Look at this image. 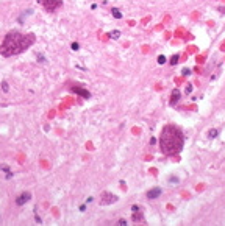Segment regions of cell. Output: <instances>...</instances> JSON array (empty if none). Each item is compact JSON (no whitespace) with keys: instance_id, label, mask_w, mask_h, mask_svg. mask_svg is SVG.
<instances>
[{"instance_id":"cell-1","label":"cell","mask_w":225,"mask_h":226,"mask_svg":"<svg viewBox=\"0 0 225 226\" xmlns=\"http://www.w3.org/2000/svg\"><path fill=\"white\" fill-rule=\"evenodd\" d=\"M161 150L166 154H177L183 147V134L178 128L169 125L161 133Z\"/></svg>"},{"instance_id":"cell-2","label":"cell","mask_w":225,"mask_h":226,"mask_svg":"<svg viewBox=\"0 0 225 226\" xmlns=\"http://www.w3.org/2000/svg\"><path fill=\"white\" fill-rule=\"evenodd\" d=\"M28 36H22V34H19V33H9V34L5 38V42H3V47L0 48V52L3 53L5 50H9L8 55H6V56H9V55H13V53H19V52L25 50L27 47H30V45L33 44V41L25 42Z\"/></svg>"},{"instance_id":"cell-3","label":"cell","mask_w":225,"mask_h":226,"mask_svg":"<svg viewBox=\"0 0 225 226\" xmlns=\"http://www.w3.org/2000/svg\"><path fill=\"white\" fill-rule=\"evenodd\" d=\"M39 3H42L49 11H55L56 8L63 5V0H39Z\"/></svg>"},{"instance_id":"cell-4","label":"cell","mask_w":225,"mask_h":226,"mask_svg":"<svg viewBox=\"0 0 225 226\" xmlns=\"http://www.w3.org/2000/svg\"><path fill=\"white\" fill-rule=\"evenodd\" d=\"M30 198H31V193H30V192H24L22 195H19V197L16 198V204H17V206H22V204H25V203H27Z\"/></svg>"},{"instance_id":"cell-5","label":"cell","mask_w":225,"mask_h":226,"mask_svg":"<svg viewBox=\"0 0 225 226\" xmlns=\"http://www.w3.org/2000/svg\"><path fill=\"white\" fill-rule=\"evenodd\" d=\"M161 193H163V190H161L160 187H155V189H152V190L147 192V198L148 200H155V198H158Z\"/></svg>"},{"instance_id":"cell-6","label":"cell","mask_w":225,"mask_h":226,"mask_svg":"<svg viewBox=\"0 0 225 226\" xmlns=\"http://www.w3.org/2000/svg\"><path fill=\"white\" fill-rule=\"evenodd\" d=\"M103 197L106 198V200L102 201L103 204H110V203H114L116 200H117V197H116V195H110V193H103Z\"/></svg>"},{"instance_id":"cell-7","label":"cell","mask_w":225,"mask_h":226,"mask_svg":"<svg viewBox=\"0 0 225 226\" xmlns=\"http://www.w3.org/2000/svg\"><path fill=\"white\" fill-rule=\"evenodd\" d=\"M0 170H3V172H5V173H6V178H8V179L13 176V172L9 170V168L6 167V165H0Z\"/></svg>"},{"instance_id":"cell-8","label":"cell","mask_w":225,"mask_h":226,"mask_svg":"<svg viewBox=\"0 0 225 226\" xmlns=\"http://www.w3.org/2000/svg\"><path fill=\"white\" fill-rule=\"evenodd\" d=\"M111 13H112V16H114L116 19H122V13L119 11L117 8H112V9H111Z\"/></svg>"},{"instance_id":"cell-9","label":"cell","mask_w":225,"mask_h":226,"mask_svg":"<svg viewBox=\"0 0 225 226\" xmlns=\"http://www.w3.org/2000/svg\"><path fill=\"white\" fill-rule=\"evenodd\" d=\"M217 134H219V131H217V129H210V131H208V137H210V139H214Z\"/></svg>"},{"instance_id":"cell-10","label":"cell","mask_w":225,"mask_h":226,"mask_svg":"<svg viewBox=\"0 0 225 226\" xmlns=\"http://www.w3.org/2000/svg\"><path fill=\"white\" fill-rule=\"evenodd\" d=\"M110 36H111L112 39H119V36H120V31H119V30H114V31H112Z\"/></svg>"},{"instance_id":"cell-11","label":"cell","mask_w":225,"mask_h":226,"mask_svg":"<svg viewBox=\"0 0 225 226\" xmlns=\"http://www.w3.org/2000/svg\"><path fill=\"white\" fill-rule=\"evenodd\" d=\"M164 62H166V56L160 55V56H158V64H164Z\"/></svg>"},{"instance_id":"cell-12","label":"cell","mask_w":225,"mask_h":226,"mask_svg":"<svg viewBox=\"0 0 225 226\" xmlns=\"http://www.w3.org/2000/svg\"><path fill=\"white\" fill-rule=\"evenodd\" d=\"M177 61H178V55H174V56L170 58V64L175 66V64H177Z\"/></svg>"},{"instance_id":"cell-13","label":"cell","mask_w":225,"mask_h":226,"mask_svg":"<svg viewBox=\"0 0 225 226\" xmlns=\"http://www.w3.org/2000/svg\"><path fill=\"white\" fill-rule=\"evenodd\" d=\"M178 97H180V92H178L177 89H175V91L172 92V98H174V100H178Z\"/></svg>"},{"instance_id":"cell-14","label":"cell","mask_w":225,"mask_h":226,"mask_svg":"<svg viewBox=\"0 0 225 226\" xmlns=\"http://www.w3.org/2000/svg\"><path fill=\"white\" fill-rule=\"evenodd\" d=\"M70 47H72V50H75V52H77L78 48H80V44H78V42H72V45H70Z\"/></svg>"},{"instance_id":"cell-15","label":"cell","mask_w":225,"mask_h":226,"mask_svg":"<svg viewBox=\"0 0 225 226\" xmlns=\"http://www.w3.org/2000/svg\"><path fill=\"white\" fill-rule=\"evenodd\" d=\"M2 89H3V92H8V89H9V87H8V83H6V81H3V83H2Z\"/></svg>"},{"instance_id":"cell-16","label":"cell","mask_w":225,"mask_h":226,"mask_svg":"<svg viewBox=\"0 0 225 226\" xmlns=\"http://www.w3.org/2000/svg\"><path fill=\"white\" fill-rule=\"evenodd\" d=\"M74 91H77L78 94H81V95H84V97H89V92H84V91H80V89H74Z\"/></svg>"},{"instance_id":"cell-17","label":"cell","mask_w":225,"mask_h":226,"mask_svg":"<svg viewBox=\"0 0 225 226\" xmlns=\"http://www.w3.org/2000/svg\"><path fill=\"white\" fill-rule=\"evenodd\" d=\"M131 211H133V212H139L141 207H139V206H136V204H133V206H131Z\"/></svg>"},{"instance_id":"cell-18","label":"cell","mask_w":225,"mask_h":226,"mask_svg":"<svg viewBox=\"0 0 225 226\" xmlns=\"http://www.w3.org/2000/svg\"><path fill=\"white\" fill-rule=\"evenodd\" d=\"M181 72H183V75H189V73H191V70H189V69H186V67H184Z\"/></svg>"},{"instance_id":"cell-19","label":"cell","mask_w":225,"mask_h":226,"mask_svg":"<svg viewBox=\"0 0 225 226\" xmlns=\"http://www.w3.org/2000/svg\"><path fill=\"white\" fill-rule=\"evenodd\" d=\"M191 92H192V86H188L186 87V94H191Z\"/></svg>"},{"instance_id":"cell-20","label":"cell","mask_w":225,"mask_h":226,"mask_svg":"<svg viewBox=\"0 0 225 226\" xmlns=\"http://www.w3.org/2000/svg\"><path fill=\"white\" fill-rule=\"evenodd\" d=\"M35 220H36V223H41V217H38V215H35Z\"/></svg>"},{"instance_id":"cell-21","label":"cell","mask_w":225,"mask_h":226,"mask_svg":"<svg viewBox=\"0 0 225 226\" xmlns=\"http://www.w3.org/2000/svg\"><path fill=\"white\" fill-rule=\"evenodd\" d=\"M119 225H127V220H124V218H120V220H119Z\"/></svg>"}]
</instances>
